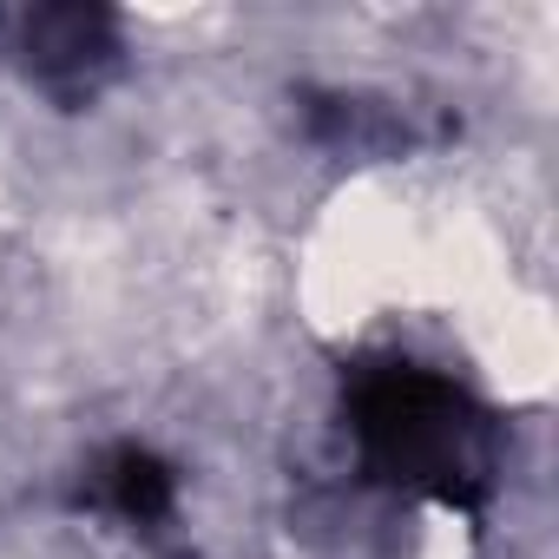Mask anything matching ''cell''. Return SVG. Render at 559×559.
<instances>
[{"label": "cell", "instance_id": "cell-1", "mask_svg": "<svg viewBox=\"0 0 559 559\" xmlns=\"http://www.w3.org/2000/svg\"><path fill=\"white\" fill-rule=\"evenodd\" d=\"M343 408H349V435L362 448V467L395 487V493H421L441 507L474 513L493 493V415L454 389L448 376L421 369V362H356L343 382Z\"/></svg>", "mask_w": 559, "mask_h": 559}, {"label": "cell", "instance_id": "cell-3", "mask_svg": "<svg viewBox=\"0 0 559 559\" xmlns=\"http://www.w3.org/2000/svg\"><path fill=\"white\" fill-rule=\"evenodd\" d=\"M86 493H93V507H106V513H119V520H132V526H152V520H165V513H171L178 474H171L152 448L119 441V448H106V454L93 461Z\"/></svg>", "mask_w": 559, "mask_h": 559}, {"label": "cell", "instance_id": "cell-2", "mask_svg": "<svg viewBox=\"0 0 559 559\" xmlns=\"http://www.w3.org/2000/svg\"><path fill=\"white\" fill-rule=\"evenodd\" d=\"M8 53L40 93H53L60 106H86L119 73V21L106 8H80V0L27 8L8 21Z\"/></svg>", "mask_w": 559, "mask_h": 559}]
</instances>
